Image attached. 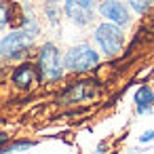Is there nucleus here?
Wrapping results in <instances>:
<instances>
[{
    "label": "nucleus",
    "mask_w": 154,
    "mask_h": 154,
    "mask_svg": "<svg viewBox=\"0 0 154 154\" xmlns=\"http://www.w3.org/2000/svg\"><path fill=\"white\" fill-rule=\"evenodd\" d=\"M40 34V23L28 15L23 17L21 26L11 30L9 34H5L2 38H0V59L5 61H19L28 55L30 47L36 42Z\"/></svg>",
    "instance_id": "obj_1"
},
{
    "label": "nucleus",
    "mask_w": 154,
    "mask_h": 154,
    "mask_svg": "<svg viewBox=\"0 0 154 154\" xmlns=\"http://www.w3.org/2000/svg\"><path fill=\"white\" fill-rule=\"evenodd\" d=\"M36 72L40 82H57L63 78V55L55 42H45L36 53Z\"/></svg>",
    "instance_id": "obj_2"
},
{
    "label": "nucleus",
    "mask_w": 154,
    "mask_h": 154,
    "mask_svg": "<svg viewBox=\"0 0 154 154\" xmlns=\"http://www.w3.org/2000/svg\"><path fill=\"white\" fill-rule=\"evenodd\" d=\"M99 59H101V55L91 45L78 42L63 53V68H66V72H72V74H87L99 66Z\"/></svg>",
    "instance_id": "obj_3"
},
{
    "label": "nucleus",
    "mask_w": 154,
    "mask_h": 154,
    "mask_svg": "<svg viewBox=\"0 0 154 154\" xmlns=\"http://www.w3.org/2000/svg\"><path fill=\"white\" fill-rule=\"evenodd\" d=\"M93 40L95 45L99 47V51L106 55V57H116L120 55L122 47H125V34H122V28L110 23V21H103L99 23L95 30H93Z\"/></svg>",
    "instance_id": "obj_4"
},
{
    "label": "nucleus",
    "mask_w": 154,
    "mask_h": 154,
    "mask_svg": "<svg viewBox=\"0 0 154 154\" xmlns=\"http://www.w3.org/2000/svg\"><path fill=\"white\" fill-rule=\"evenodd\" d=\"M99 0H63V13L74 26H89L97 13Z\"/></svg>",
    "instance_id": "obj_5"
},
{
    "label": "nucleus",
    "mask_w": 154,
    "mask_h": 154,
    "mask_svg": "<svg viewBox=\"0 0 154 154\" xmlns=\"http://www.w3.org/2000/svg\"><path fill=\"white\" fill-rule=\"evenodd\" d=\"M97 11L106 21H110L118 28H127L131 23V13L120 0H103V2H99Z\"/></svg>",
    "instance_id": "obj_6"
},
{
    "label": "nucleus",
    "mask_w": 154,
    "mask_h": 154,
    "mask_svg": "<svg viewBox=\"0 0 154 154\" xmlns=\"http://www.w3.org/2000/svg\"><path fill=\"white\" fill-rule=\"evenodd\" d=\"M11 82H13V87L19 89V91L32 89L36 82H40V80H38L36 66H34V63H28V61L15 66V70H13V74H11Z\"/></svg>",
    "instance_id": "obj_7"
},
{
    "label": "nucleus",
    "mask_w": 154,
    "mask_h": 154,
    "mask_svg": "<svg viewBox=\"0 0 154 154\" xmlns=\"http://www.w3.org/2000/svg\"><path fill=\"white\" fill-rule=\"evenodd\" d=\"M95 82L93 80H80V82H74L66 89V93L61 95V101L63 103H76V101H82L87 97H91L95 93Z\"/></svg>",
    "instance_id": "obj_8"
},
{
    "label": "nucleus",
    "mask_w": 154,
    "mask_h": 154,
    "mask_svg": "<svg viewBox=\"0 0 154 154\" xmlns=\"http://www.w3.org/2000/svg\"><path fill=\"white\" fill-rule=\"evenodd\" d=\"M133 101H135L137 114H148L152 110V106H154V89L148 87V85L139 87L135 91V95H133Z\"/></svg>",
    "instance_id": "obj_9"
},
{
    "label": "nucleus",
    "mask_w": 154,
    "mask_h": 154,
    "mask_svg": "<svg viewBox=\"0 0 154 154\" xmlns=\"http://www.w3.org/2000/svg\"><path fill=\"white\" fill-rule=\"evenodd\" d=\"M36 141H30V139H21V141H13V143H5L0 148V154H15V152H23V150H30L34 148Z\"/></svg>",
    "instance_id": "obj_10"
},
{
    "label": "nucleus",
    "mask_w": 154,
    "mask_h": 154,
    "mask_svg": "<svg viewBox=\"0 0 154 154\" xmlns=\"http://www.w3.org/2000/svg\"><path fill=\"white\" fill-rule=\"evenodd\" d=\"M13 19V11H11V5L9 0H0V30H5Z\"/></svg>",
    "instance_id": "obj_11"
},
{
    "label": "nucleus",
    "mask_w": 154,
    "mask_h": 154,
    "mask_svg": "<svg viewBox=\"0 0 154 154\" xmlns=\"http://www.w3.org/2000/svg\"><path fill=\"white\" fill-rule=\"evenodd\" d=\"M129 7L137 13V15H143L148 9H150V0H127Z\"/></svg>",
    "instance_id": "obj_12"
},
{
    "label": "nucleus",
    "mask_w": 154,
    "mask_h": 154,
    "mask_svg": "<svg viewBox=\"0 0 154 154\" xmlns=\"http://www.w3.org/2000/svg\"><path fill=\"white\" fill-rule=\"evenodd\" d=\"M47 15H49V19L55 23L57 21V17H59V11L55 9V5H53V0H49V5H47Z\"/></svg>",
    "instance_id": "obj_13"
},
{
    "label": "nucleus",
    "mask_w": 154,
    "mask_h": 154,
    "mask_svg": "<svg viewBox=\"0 0 154 154\" xmlns=\"http://www.w3.org/2000/svg\"><path fill=\"white\" fill-rule=\"evenodd\" d=\"M139 141H141V143H150V141H154V129L141 133V135H139Z\"/></svg>",
    "instance_id": "obj_14"
},
{
    "label": "nucleus",
    "mask_w": 154,
    "mask_h": 154,
    "mask_svg": "<svg viewBox=\"0 0 154 154\" xmlns=\"http://www.w3.org/2000/svg\"><path fill=\"white\" fill-rule=\"evenodd\" d=\"M5 143H9V135L7 133H0V148H2Z\"/></svg>",
    "instance_id": "obj_15"
},
{
    "label": "nucleus",
    "mask_w": 154,
    "mask_h": 154,
    "mask_svg": "<svg viewBox=\"0 0 154 154\" xmlns=\"http://www.w3.org/2000/svg\"><path fill=\"white\" fill-rule=\"evenodd\" d=\"M150 2H152V0H150Z\"/></svg>",
    "instance_id": "obj_16"
}]
</instances>
